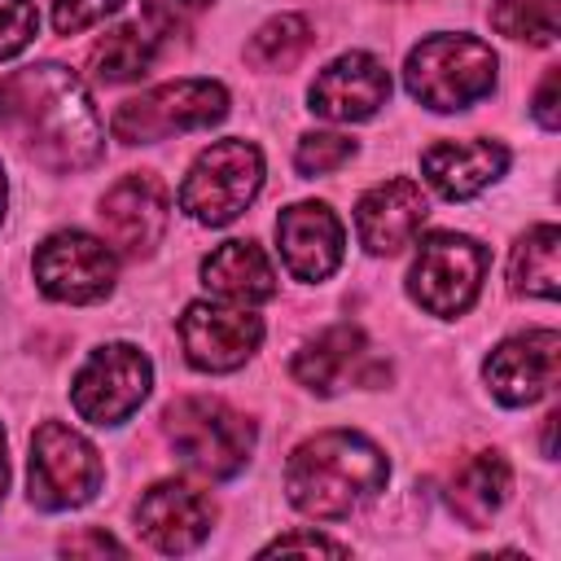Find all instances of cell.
Here are the masks:
<instances>
[{"instance_id": "1", "label": "cell", "mask_w": 561, "mask_h": 561, "mask_svg": "<svg viewBox=\"0 0 561 561\" xmlns=\"http://www.w3.org/2000/svg\"><path fill=\"white\" fill-rule=\"evenodd\" d=\"M0 127L48 171H88L105 153L101 114L83 79L57 61L22 66L0 79Z\"/></svg>"}, {"instance_id": "2", "label": "cell", "mask_w": 561, "mask_h": 561, "mask_svg": "<svg viewBox=\"0 0 561 561\" xmlns=\"http://www.w3.org/2000/svg\"><path fill=\"white\" fill-rule=\"evenodd\" d=\"M386 456L373 438L355 430H320L289 451L285 465V495L298 513L316 522L351 517L386 486Z\"/></svg>"}, {"instance_id": "3", "label": "cell", "mask_w": 561, "mask_h": 561, "mask_svg": "<svg viewBox=\"0 0 561 561\" xmlns=\"http://www.w3.org/2000/svg\"><path fill=\"white\" fill-rule=\"evenodd\" d=\"M495 66L500 61L491 44H482L478 35H430L408 53L403 83L425 110L451 114L469 110L495 88Z\"/></svg>"}, {"instance_id": "4", "label": "cell", "mask_w": 561, "mask_h": 561, "mask_svg": "<svg viewBox=\"0 0 561 561\" xmlns=\"http://www.w3.org/2000/svg\"><path fill=\"white\" fill-rule=\"evenodd\" d=\"M162 430H167L175 456L206 478L241 473L254 451V421L210 394H184V399L167 403Z\"/></svg>"}, {"instance_id": "5", "label": "cell", "mask_w": 561, "mask_h": 561, "mask_svg": "<svg viewBox=\"0 0 561 561\" xmlns=\"http://www.w3.org/2000/svg\"><path fill=\"white\" fill-rule=\"evenodd\" d=\"M263 188V153L259 145L228 136L202 149L180 184V210L206 228L232 224Z\"/></svg>"}, {"instance_id": "6", "label": "cell", "mask_w": 561, "mask_h": 561, "mask_svg": "<svg viewBox=\"0 0 561 561\" xmlns=\"http://www.w3.org/2000/svg\"><path fill=\"white\" fill-rule=\"evenodd\" d=\"M228 114V88L215 79H175L158 83L131 101H123L110 118L114 140L123 145H153L180 131L215 127Z\"/></svg>"}, {"instance_id": "7", "label": "cell", "mask_w": 561, "mask_h": 561, "mask_svg": "<svg viewBox=\"0 0 561 561\" xmlns=\"http://www.w3.org/2000/svg\"><path fill=\"white\" fill-rule=\"evenodd\" d=\"M101 456L96 447L61 425V421H44L31 434V465H26V486H31V504L44 513H66V508H83L96 491H101Z\"/></svg>"}, {"instance_id": "8", "label": "cell", "mask_w": 561, "mask_h": 561, "mask_svg": "<svg viewBox=\"0 0 561 561\" xmlns=\"http://www.w3.org/2000/svg\"><path fill=\"white\" fill-rule=\"evenodd\" d=\"M486 276V250L465 232H430L408 267V294L438 320H456L473 307Z\"/></svg>"}, {"instance_id": "9", "label": "cell", "mask_w": 561, "mask_h": 561, "mask_svg": "<svg viewBox=\"0 0 561 561\" xmlns=\"http://www.w3.org/2000/svg\"><path fill=\"white\" fill-rule=\"evenodd\" d=\"M149 386H153L149 355L131 342H105L75 373L70 403L92 425H123L149 399Z\"/></svg>"}, {"instance_id": "10", "label": "cell", "mask_w": 561, "mask_h": 561, "mask_svg": "<svg viewBox=\"0 0 561 561\" xmlns=\"http://www.w3.org/2000/svg\"><path fill=\"white\" fill-rule=\"evenodd\" d=\"M31 272H35V285L53 298V302H101L114 280H118V254L92 237V232H79V228H61L53 237H44L35 245V259H31Z\"/></svg>"}, {"instance_id": "11", "label": "cell", "mask_w": 561, "mask_h": 561, "mask_svg": "<svg viewBox=\"0 0 561 561\" xmlns=\"http://www.w3.org/2000/svg\"><path fill=\"white\" fill-rule=\"evenodd\" d=\"M180 342L193 368L202 373H232L241 368L259 342L263 320L250 307H224V302H188L180 316Z\"/></svg>"}, {"instance_id": "12", "label": "cell", "mask_w": 561, "mask_h": 561, "mask_svg": "<svg viewBox=\"0 0 561 561\" xmlns=\"http://www.w3.org/2000/svg\"><path fill=\"white\" fill-rule=\"evenodd\" d=\"M557 373H561V333L557 329H526L517 337H504L482 364L486 390L504 408L539 403L557 386Z\"/></svg>"}, {"instance_id": "13", "label": "cell", "mask_w": 561, "mask_h": 561, "mask_svg": "<svg viewBox=\"0 0 561 561\" xmlns=\"http://www.w3.org/2000/svg\"><path fill=\"white\" fill-rule=\"evenodd\" d=\"M101 228L118 254L149 259L167 232V184L153 171L123 175L101 197Z\"/></svg>"}, {"instance_id": "14", "label": "cell", "mask_w": 561, "mask_h": 561, "mask_svg": "<svg viewBox=\"0 0 561 561\" xmlns=\"http://www.w3.org/2000/svg\"><path fill=\"white\" fill-rule=\"evenodd\" d=\"M136 526L145 535L149 548L167 552V557H180V552H193L210 526H215V504L206 491H197L193 482H180V478H162L153 482L140 504H136Z\"/></svg>"}, {"instance_id": "15", "label": "cell", "mask_w": 561, "mask_h": 561, "mask_svg": "<svg viewBox=\"0 0 561 561\" xmlns=\"http://www.w3.org/2000/svg\"><path fill=\"white\" fill-rule=\"evenodd\" d=\"M289 373H294L298 386H307L316 394H337L351 381L377 386V381L390 377L386 364H373L368 337L355 324H333V329L316 333L311 342H302L289 359Z\"/></svg>"}, {"instance_id": "16", "label": "cell", "mask_w": 561, "mask_h": 561, "mask_svg": "<svg viewBox=\"0 0 561 561\" xmlns=\"http://www.w3.org/2000/svg\"><path fill=\"white\" fill-rule=\"evenodd\" d=\"M307 101L320 118L364 123L390 101V75L373 53H342L311 79Z\"/></svg>"}, {"instance_id": "17", "label": "cell", "mask_w": 561, "mask_h": 561, "mask_svg": "<svg viewBox=\"0 0 561 561\" xmlns=\"http://www.w3.org/2000/svg\"><path fill=\"white\" fill-rule=\"evenodd\" d=\"M425 215H430V202H425V193H421L416 180H408V175L381 180V184H373V188L355 202V232H359V245H364L368 254H399L403 245L416 241Z\"/></svg>"}, {"instance_id": "18", "label": "cell", "mask_w": 561, "mask_h": 561, "mask_svg": "<svg viewBox=\"0 0 561 561\" xmlns=\"http://www.w3.org/2000/svg\"><path fill=\"white\" fill-rule=\"evenodd\" d=\"M342 224L324 202H294L276 219V245L294 280H329L342 263Z\"/></svg>"}, {"instance_id": "19", "label": "cell", "mask_w": 561, "mask_h": 561, "mask_svg": "<svg viewBox=\"0 0 561 561\" xmlns=\"http://www.w3.org/2000/svg\"><path fill=\"white\" fill-rule=\"evenodd\" d=\"M508 167V149L500 140H438L421 153V171L447 202H469L486 184H495Z\"/></svg>"}, {"instance_id": "20", "label": "cell", "mask_w": 561, "mask_h": 561, "mask_svg": "<svg viewBox=\"0 0 561 561\" xmlns=\"http://www.w3.org/2000/svg\"><path fill=\"white\" fill-rule=\"evenodd\" d=\"M202 285L237 307H254L276 294V272L254 241H224L202 259Z\"/></svg>"}, {"instance_id": "21", "label": "cell", "mask_w": 561, "mask_h": 561, "mask_svg": "<svg viewBox=\"0 0 561 561\" xmlns=\"http://www.w3.org/2000/svg\"><path fill=\"white\" fill-rule=\"evenodd\" d=\"M508 486H513V473H508V460L500 451H473L447 482V504L451 513L482 530L508 500Z\"/></svg>"}, {"instance_id": "22", "label": "cell", "mask_w": 561, "mask_h": 561, "mask_svg": "<svg viewBox=\"0 0 561 561\" xmlns=\"http://www.w3.org/2000/svg\"><path fill=\"white\" fill-rule=\"evenodd\" d=\"M561 232L557 224H535L526 237H517L513 254H508V289L522 298H557L561 289Z\"/></svg>"}, {"instance_id": "23", "label": "cell", "mask_w": 561, "mask_h": 561, "mask_svg": "<svg viewBox=\"0 0 561 561\" xmlns=\"http://www.w3.org/2000/svg\"><path fill=\"white\" fill-rule=\"evenodd\" d=\"M153 53L158 48L140 26H114L92 44L88 66L101 83H131L153 66Z\"/></svg>"}, {"instance_id": "24", "label": "cell", "mask_w": 561, "mask_h": 561, "mask_svg": "<svg viewBox=\"0 0 561 561\" xmlns=\"http://www.w3.org/2000/svg\"><path fill=\"white\" fill-rule=\"evenodd\" d=\"M311 39H316V35H311V22H307L302 13H280V18H267V22L254 31L245 57H250L259 70H289V66L302 61V53L311 48Z\"/></svg>"}, {"instance_id": "25", "label": "cell", "mask_w": 561, "mask_h": 561, "mask_svg": "<svg viewBox=\"0 0 561 561\" xmlns=\"http://www.w3.org/2000/svg\"><path fill=\"white\" fill-rule=\"evenodd\" d=\"M491 22L508 39L552 44L561 35V0H491Z\"/></svg>"}, {"instance_id": "26", "label": "cell", "mask_w": 561, "mask_h": 561, "mask_svg": "<svg viewBox=\"0 0 561 561\" xmlns=\"http://www.w3.org/2000/svg\"><path fill=\"white\" fill-rule=\"evenodd\" d=\"M351 158H355V140L337 136V131H307V136H298V149H294V167L307 180L329 175V171L346 167Z\"/></svg>"}, {"instance_id": "27", "label": "cell", "mask_w": 561, "mask_h": 561, "mask_svg": "<svg viewBox=\"0 0 561 561\" xmlns=\"http://www.w3.org/2000/svg\"><path fill=\"white\" fill-rule=\"evenodd\" d=\"M39 31L35 0H0V61L18 57Z\"/></svg>"}, {"instance_id": "28", "label": "cell", "mask_w": 561, "mask_h": 561, "mask_svg": "<svg viewBox=\"0 0 561 561\" xmlns=\"http://www.w3.org/2000/svg\"><path fill=\"white\" fill-rule=\"evenodd\" d=\"M123 0H53V26L57 35H79L96 22H105L110 13H118Z\"/></svg>"}, {"instance_id": "29", "label": "cell", "mask_w": 561, "mask_h": 561, "mask_svg": "<svg viewBox=\"0 0 561 561\" xmlns=\"http://www.w3.org/2000/svg\"><path fill=\"white\" fill-rule=\"evenodd\" d=\"M210 9V0H145V18H149V26L153 31H162V35H175V31H184L193 18H202Z\"/></svg>"}, {"instance_id": "30", "label": "cell", "mask_w": 561, "mask_h": 561, "mask_svg": "<svg viewBox=\"0 0 561 561\" xmlns=\"http://www.w3.org/2000/svg\"><path fill=\"white\" fill-rule=\"evenodd\" d=\"M272 552H324V557H346V543H337V539H329V535L302 530V535H280V539H272V543L263 548V557H272Z\"/></svg>"}, {"instance_id": "31", "label": "cell", "mask_w": 561, "mask_h": 561, "mask_svg": "<svg viewBox=\"0 0 561 561\" xmlns=\"http://www.w3.org/2000/svg\"><path fill=\"white\" fill-rule=\"evenodd\" d=\"M61 552H66V557H105V552L127 557V548H123L114 535H105V530H79V535H70V539H61Z\"/></svg>"}, {"instance_id": "32", "label": "cell", "mask_w": 561, "mask_h": 561, "mask_svg": "<svg viewBox=\"0 0 561 561\" xmlns=\"http://www.w3.org/2000/svg\"><path fill=\"white\" fill-rule=\"evenodd\" d=\"M557 83H561V70L552 66L548 75H543V83H539V92H535V123L543 127V131H557L561 127V110H557Z\"/></svg>"}, {"instance_id": "33", "label": "cell", "mask_w": 561, "mask_h": 561, "mask_svg": "<svg viewBox=\"0 0 561 561\" xmlns=\"http://www.w3.org/2000/svg\"><path fill=\"white\" fill-rule=\"evenodd\" d=\"M557 421H561L557 412H548V416H543V456H552V451H557V447H552V430H557Z\"/></svg>"}, {"instance_id": "34", "label": "cell", "mask_w": 561, "mask_h": 561, "mask_svg": "<svg viewBox=\"0 0 561 561\" xmlns=\"http://www.w3.org/2000/svg\"><path fill=\"white\" fill-rule=\"evenodd\" d=\"M4 486H9V456H4V430H0V500H4Z\"/></svg>"}, {"instance_id": "35", "label": "cell", "mask_w": 561, "mask_h": 561, "mask_svg": "<svg viewBox=\"0 0 561 561\" xmlns=\"http://www.w3.org/2000/svg\"><path fill=\"white\" fill-rule=\"evenodd\" d=\"M0 219H4V171H0Z\"/></svg>"}]
</instances>
